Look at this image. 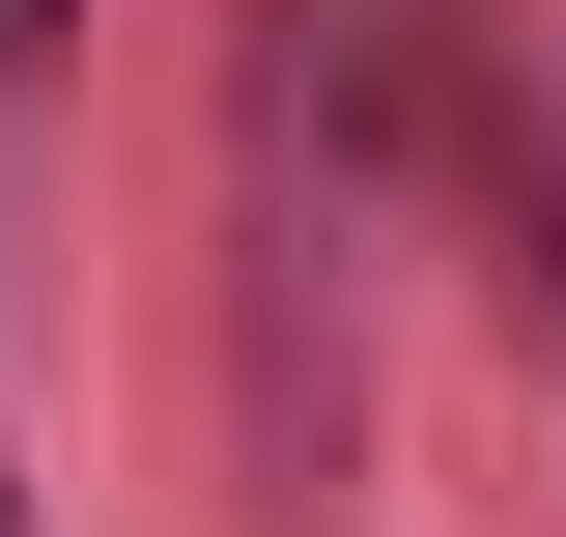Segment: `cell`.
I'll return each instance as SVG.
<instances>
[{
  "mask_svg": "<svg viewBox=\"0 0 566 537\" xmlns=\"http://www.w3.org/2000/svg\"><path fill=\"white\" fill-rule=\"evenodd\" d=\"M0 537H29V481H0Z\"/></svg>",
  "mask_w": 566,
  "mask_h": 537,
  "instance_id": "obj_2",
  "label": "cell"
},
{
  "mask_svg": "<svg viewBox=\"0 0 566 537\" xmlns=\"http://www.w3.org/2000/svg\"><path fill=\"white\" fill-rule=\"evenodd\" d=\"M57 29H85V0H0V57H57Z\"/></svg>",
  "mask_w": 566,
  "mask_h": 537,
  "instance_id": "obj_1",
  "label": "cell"
}]
</instances>
